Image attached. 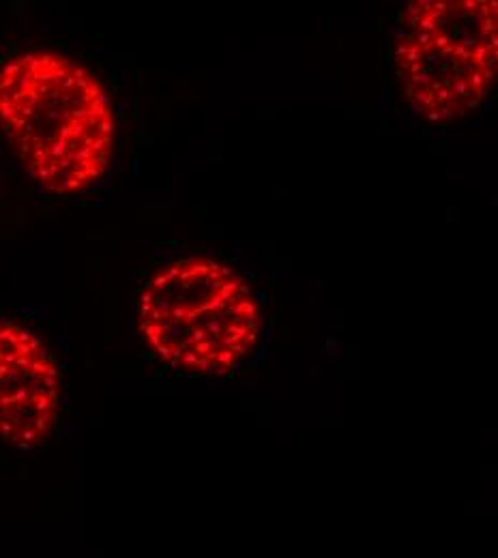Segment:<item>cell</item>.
I'll return each instance as SVG.
<instances>
[{
	"label": "cell",
	"mask_w": 498,
	"mask_h": 558,
	"mask_svg": "<svg viewBox=\"0 0 498 558\" xmlns=\"http://www.w3.org/2000/svg\"><path fill=\"white\" fill-rule=\"evenodd\" d=\"M0 134L48 194L73 196L108 172L117 119L101 80L50 50L0 61Z\"/></svg>",
	"instance_id": "cell-1"
},
{
	"label": "cell",
	"mask_w": 498,
	"mask_h": 558,
	"mask_svg": "<svg viewBox=\"0 0 498 558\" xmlns=\"http://www.w3.org/2000/svg\"><path fill=\"white\" fill-rule=\"evenodd\" d=\"M144 347L185 376L234 374L258 349L263 312L250 283L211 258H179L144 283L138 299Z\"/></svg>",
	"instance_id": "cell-2"
},
{
	"label": "cell",
	"mask_w": 498,
	"mask_h": 558,
	"mask_svg": "<svg viewBox=\"0 0 498 558\" xmlns=\"http://www.w3.org/2000/svg\"><path fill=\"white\" fill-rule=\"evenodd\" d=\"M497 2L417 0L402 15L396 70L411 108L432 123L477 110L497 82Z\"/></svg>",
	"instance_id": "cell-3"
},
{
	"label": "cell",
	"mask_w": 498,
	"mask_h": 558,
	"mask_svg": "<svg viewBox=\"0 0 498 558\" xmlns=\"http://www.w3.org/2000/svg\"><path fill=\"white\" fill-rule=\"evenodd\" d=\"M61 415L57 354L26 325L0 318V445L35 453L54 438Z\"/></svg>",
	"instance_id": "cell-4"
}]
</instances>
